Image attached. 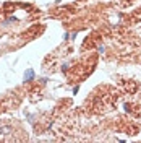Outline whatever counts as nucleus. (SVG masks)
I'll return each mask as SVG.
<instances>
[{
  "label": "nucleus",
  "mask_w": 141,
  "mask_h": 143,
  "mask_svg": "<svg viewBox=\"0 0 141 143\" xmlns=\"http://www.w3.org/2000/svg\"><path fill=\"white\" fill-rule=\"evenodd\" d=\"M11 132H13L11 125H2V127H0V137H7V135H10Z\"/></svg>",
  "instance_id": "f257e3e1"
},
{
  "label": "nucleus",
  "mask_w": 141,
  "mask_h": 143,
  "mask_svg": "<svg viewBox=\"0 0 141 143\" xmlns=\"http://www.w3.org/2000/svg\"><path fill=\"white\" fill-rule=\"evenodd\" d=\"M33 77H34V72H33V70H28L26 73H24V80H26V81L33 80Z\"/></svg>",
  "instance_id": "f03ea898"
}]
</instances>
